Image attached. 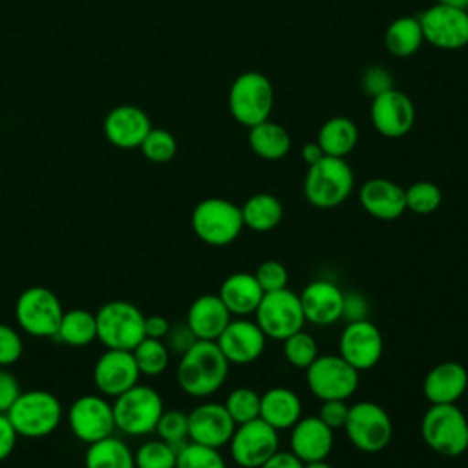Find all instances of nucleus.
<instances>
[{"instance_id":"f257e3e1","label":"nucleus","mask_w":468,"mask_h":468,"mask_svg":"<svg viewBox=\"0 0 468 468\" xmlns=\"http://www.w3.org/2000/svg\"><path fill=\"white\" fill-rule=\"evenodd\" d=\"M229 360L216 342L196 340L185 353H181L176 378L190 397L205 399L214 395L229 377Z\"/></svg>"},{"instance_id":"f03ea898","label":"nucleus","mask_w":468,"mask_h":468,"mask_svg":"<svg viewBox=\"0 0 468 468\" xmlns=\"http://www.w3.org/2000/svg\"><path fill=\"white\" fill-rule=\"evenodd\" d=\"M5 415L18 437L42 439L60 426L64 408L55 393L48 389H29L18 395Z\"/></svg>"},{"instance_id":"7ed1b4c3","label":"nucleus","mask_w":468,"mask_h":468,"mask_svg":"<svg viewBox=\"0 0 468 468\" xmlns=\"http://www.w3.org/2000/svg\"><path fill=\"white\" fill-rule=\"evenodd\" d=\"M420 435L431 452L459 457L468 450V419L457 404H430L420 420Z\"/></svg>"},{"instance_id":"20e7f679","label":"nucleus","mask_w":468,"mask_h":468,"mask_svg":"<svg viewBox=\"0 0 468 468\" xmlns=\"http://www.w3.org/2000/svg\"><path fill=\"white\" fill-rule=\"evenodd\" d=\"M115 431L128 437H144L155 431L165 411L163 397L146 384H135L113 399Z\"/></svg>"},{"instance_id":"39448f33","label":"nucleus","mask_w":468,"mask_h":468,"mask_svg":"<svg viewBox=\"0 0 468 468\" xmlns=\"http://www.w3.org/2000/svg\"><path fill=\"white\" fill-rule=\"evenodd\" d=\"M355 176L344 157L325 155L307 168L303 196L316 208H335L353 192Z\"/></svg>"},{"instance_id":"423d86ee","label":"nucleus","mask_w":468,"mask_h":468,"mask_svg":"<svg viewBox=\"0 0 468 468\" xmlns=\"http://www.w3.org/2000/svg\"><path fill=\"white\" fill-rule=\"evenodd\" d=\"M190 225L194 234L210 247L230 245L245 229L241 207L225 197L201 199L190 214Z\"/></svg>"},{"instance_id":"0eeeda50","label":"nucleus","mask_w":468,"mask_h":468,"mask_svg":"<svg viewBox=\"0 0 468 468\" xmlns=\"http://www.w3.org/2000/svg\"><path fill=\"white\" fill-rule=\"evenodd\" d=\"M62 314L58 296L44 285L24 289L15 300L16 327L33 338H55Z\"/></svg>"},{"instance_id":"6e6552de","label":"nucleus","mask_w":468,"mask_h":468,"mask_svg":"<svg viewBox=\"0 0 468 468\" xmlns=\"http://www.w3.org/2000/svg\"><path fill=\"white\" fill-rule=\"evenodd\" d=\"M144 316L128 300H110L95 313L97 340L110 349L132 351L144 338Z\"/></svg>"},{"instance_id":"1a4fd4ad","label":"nucleus","mask_w":468,"mask_h":468,"mask_svg":"<svg viewBox=\"0 0 468 468\" xmlns=\"http://www.w3.org/2000/svg\"><path fill=\"white\" fill-rule=\"evenodd\" d=\"M274 106L272 82L260 71L238 75L229 90L230 115L243 126L250 128L269 119Z\"/></svg>"},{"instance_id":"9d476101","label":"nucleus","mask_w":468,"mask_h":468,"mask_svg":"<svg viewBox=\"0 0 468 468\" xmlns=\"http://www.w3.org/2000/svg\"><path fill=\"white\" fill-rule=\"evenodd\" d=\"M344 430L349 442L364 453H378L386 450L393 437L389 413L371 400H360L349 406Z\"/></svg>"},{"instance_id":"9b49d317","label":"nucleus","mask_w":468,"mask_h":468,"mask_svg":"<svg viewBox=\"0 0 468 468\" xmlns=\"http://www.w3.org/2000/svg\"><path fill=\"white\" fill-rule=\"evenodd\" d=\"M69 431L86 446L115 433L113 406L101 393H86L77 397L64 411Z\"/></svg>"},{"instance_id":"f8f14e48","label":"nucleus","mask_w":468,"mask_h":468,"mask_svg":"<svg viewBox=\"0 0 468 468\" xmlns=\"http://www.w3.org/2000/svg\"><path fill=\"white\" fill-rule=\"evenodd\" d=\"M309 391L320 400H347L358 388V371L340 355H318L305 369Z\"/></svg>"},{"instance_id":"ddd939ff","label":"nucleus","mask_w":468,"mask_h":468,"mask_svg":"<svg viewBox=\"0 0 468 468\" xmlns=\"http://www.w3.org/2000/svg\"><path fill=\"white\" fill-rule=\"evenodd\" d=\"M254 314V322L260 325L265 336L272 340H285L287 336L302 331L305 325L300 296L287 287L265 292Z\"/></svg>"},{"instance_id":"4468645a","label":"nucleus","mask_w":468,"mask_h":468,"mask_svg":"<svg viewBox=\"0 0 468 468\" xmlns=\"http://www.w3.org/2000/svg\"><path fill=\"white\" fill-rule=\"evenodd\" d=\"M229 450L232 461L241 468H260L280 450L278 430L269 426L260 417L243 424H238Z\"/></svg>"},{"instance_id":"2eb2a0df","label":"nucleus","mask_w":468,"mask_h":468,"mask_svg":"<svg viewBox=\"0 0 468 468\" xmlns=\"http://www.w3.org/2000/svg\"><path fill=\"white\" fill-rule=\"evenodd\" d=\"M424 40L439 49H461L468 44V9L433 4L419 15Z\"/></svg>"},{"instance_id":"dca6fc26","label":"nucleus","mask_w":468,"mask_h":468,"mask_svg":"<svg viewBox=\"0 0 468 468\" xmlns=\"http://www.w3.org/2000/svg\"><path fill=\"white\" fill-rule=\"evenodd\" d=\"M139 377L141 373L132 351L110 347H104L97 356L91 373L97 393L108 399H115L133 388L139 382Z\"/></svg>"},{"instance_id":"f3484780","label":"nucleus","mask_w":468,"mask_h":468,"mask_svg":"<svg viewBox=\"0 0 468 468\" xmlns=\"http://www.w3.org/2000/svg\"><path fill=\"white\" fill-rule=\"evenodd\" d=\"M384 353V338L380 329L367 318L349 322L340 333L338 355L349 362L358 373L375 367Z\"/></svg>"},{"instance_id":"a211bd4d","label":"nucleus","mask_w":468,"mask_h":468,"mask_svg":"<svg viewBox=\"0 0 468 468\" xmlns=\"http://www.w3.org/2000/svg\"><path fill=\"white\" fill-rule=\"evenodd\" d=\"M369 113L375 130L388 139L406 135L415 124V106L411 99L395 88L375 97Z\"/></svg>"},{"instance_id":"6ab92c4d","label":"nucleus","mask_w":468,"mask_h":468,"mask_svg":"<svg viewBox=\"0 0 468 468\" xmlns=\"http://www.w3.org/2000/svg\"><path fill=\"white\" fill-rule=\"evenodd\" d=\"M236 422L221 402H203L188 413V441L221 450L229 444Z\"/></svg>"},{"instance_id":"aec40b11","label":"nucleus","mask_w":468,"mask_h":468,"mask_svg":"<svg viewBox=\"0 0 468 468\" xmlns=\"http://www.w3.org/2000/svg\"><path fill=\"white\" fill-rule=\"evenodd\" d=\"M265 333L260 325L247 318L230 320L223 333L218 336L216 344L229 360V364L247 366L256 362L265 349Z\"/></svg>"},{"instance_id":"412c9836","label":"nucleus","mask_w":468,"mask_h":468,"mask_svg":"<svg viewBox=\"0 0 468 468\" xmlns=\"http://www.w3.org/2000/svg\"><path fill=\"white\" fill-rule=\"evenodd\" d=\"M150 130L152 122L148 113L133 104H119L112 108L102 121L104 137L119 150L139 148Z\"/></svg>"},{"instance_id":"4be33fe9","label":"nucleus","mask_w":468,"mask_h":468,"mask_svg":"<svg viewBox=\"0 0 468 468\" xmlns=\"http://www.w3.org/2000/svg\"><path fill=\"white\" fill-rule=\"evenodd\" d=\"M305 322L314 325H331L342 320L344 291L329 280L309 282L298 294Z\"/></svg>"},{"instance_id":"5701e85b","label":"nucleus","mask_w":468,"mask_h":468,"mask_svg":"<svg viewBox=\"0 0 468 468\" xmlns=\"http://www.w3.org/2000/svg\"><path fill=\"white\" fill-rule=\"evenodd\" d=\"M333 430L316 415L300 417V420L291 428V453H294L302 463L324 461L333 450Z\"/></svg>"},{"instance_id":"b1692460","label":"nucleus","mask_w":468,"mask_h":468,"mask_svg":"<svg viewBox=\"0 0 468 468\" xmlns=\"http://www.w3.org/2000/svg\"><path fill=\"white\" fill-rule=\"evenodd\" d=\"M358 197L362 208L382 221H393L406 212L404 188L386 177H371L364 181Z\"/></svg>"},{"instance_id":"393cba45","label":"nucleus","mask_w":468,"mask_h":468,"mask_svg":"<svg viewBox=\"0 0 468 468\" xmlns=\"http://www.w3.org/2000/svg\"><path fill=\"white\" fill-rule=\"evenodd\" d=\"M468 388V371L455 360L433 366L422 382V393L430 404H457Z\"/></svg>"},{"instance_id":"a878e982","label":"nucleus","mask_w":468,"mask_h":468,"mask_svg":"<svg viewBox=\"0 0 468 468\" xmlns=\"http://www.w3.org/2000/svg\"><path fill=\"white\" fill-rule=\"evenodd\" d=\"M230 320L232 314L218 294H201L190 303L185 324L197 340L216 342Z\"/></svg>"},{"instance_id":"bb28decb","label":"nucleus","mask_w":468,"mask_h":468,"mask_svg":"<svg viewBox=\"0 0 468 468\" xmlns=\"http://www.w3.org/2000/svg\"><path fill=\"white\" fill-rule=\"evenodd\" d=\"M263 294L265 292L252 272H232L221 282L218 291V296L232 316L252 314L258 309Z\"/></svg>"},{"instance_id":"cd10ccee","label":"nucleus","mask_w":468,"mask_h":468,"mask_svg":"<svg viewBox=\"0 0 468 468\" xmlns=\"http://www.w3.org/2000/svg\"><path fill=\"white\" fill-rule=\"evenodd\" d=\"M302 417L300 397L283 386H274L261 395L260 419L274 430H291Z\"/></svg>"},{"instance_id":"c85d7f7f","label":"nucleus","mask_w":468,"mask_h":468,"mask_svg":"<svg viewBox=\"0 0 468 468\" xmlns=\"http://www.w3.org/2000/svg\"><path fill=\"white\" fill-rule=\"evenodd\" d=\"M249 146L250 150L267 161H278L285 157L291 150V135L289 132L272 121H263L249 128Z\"/></svg>"},{"instance_id":"c756f323","label":"nucleus","mask_w":468,"mask_h":468,"mask_svg":"<svg viewBox=\"0 0 468 468\" xmlns=\"http://www.w3.org/2000/svg\"><path fill=\"white\" fill-rule=\"evenodd\" d=\"M316 143L322 146L325 155L346 159L358 143V128L349 117L335 115L320 126Z\"/></svg>"},{"instance_id":"7c9ffc66","label":"nucleus","mask_w":468,"mask_h":468,"mask_svg":"<svg viewBox=\"0 0 468 468\" xmlns=\"http://www.w3.org/2000/svg\"><path fill=\"white\" fill-rule=\"evenodd\" d=\"M241 218L245 229L254 232H271L283 218V205L276 196L258 192L241 205Z\"/></svg>"},{"instance_id":"2f4dec72","label":"nucleus","mask_w":468,"mask_h":468,"mask_svg":"<svg viewBox=\"0 0 468 468\" xmlns=\"http://www.w3.org/2000/svg\"><path fill=\"white\" fill-rule=\"evenodd\" d=\"M84 468H135L132 448L115 433L88 444Z\"/></svg>"},{"instance_id":"473e14b6","label":"nucleus","mask_w":468,"mask_h":468,"mask_svg":"<svg viewBox=\"0 0 468 468\" xmlns=\"http://www.w3.org/2000/svg\"><path fill=\"white\" fill-rule=\"evenodd\" d=\"M55 338L69 347L90 346L91 342L97 340L95 313L82 307L64 311Z\"/></svg>"},{"instance_id":"72a5a7b5","label":"nucleus","mask_w":468,"mask_h":468,"mask_svg":"<svg viewBox=\"0 0 468 468\" xmlns=\"http://www.w3.org/2000/svg\"><path fill=\"white\" fill-rule=\"evenodd\" d=\"M424 42L422 27L419 16H399L395 18L384 33L386 49L399 58L413 55Z\"/></svg>"},{"instance_id":"f704fd0d","label":"nucleus","mask_w":468,"mask_h":468,"mask_svg":"<svg viewBox=\"0 0 468 468\" xmlns=\"http://www.w3.org/2000/svg\"><path fill=\"white\" fill-rule=\"evenodd\" d=\"M132 355L141 375L159 377L166 371L170 364V349L165 340L144 336L133 349Z\"/></svg>"},{"instance_id":"c9c22d12","label":"nucleus","mask_w":468,"mask_h":468,"mask_svg":"<svg viewBox=\"0 0 468 468\" xmlns=\"http://www.w3.org/2000/svg\"><path fill=\"white\" fill-rule=\"evenodd\" d=\"M177 450L157 439L144 441L133 452L135 468H176Z\"/></svg>"},{"instance_id":"e433bc0d","label":"nucleus","mask_w":468,"mask_h":468,"mask_svg":"<svg viewBox=\"0 0 468 468\" xmlns=\"http://www.w3.org/2000/svg\"><path fill=\"white\" fill-rule=\"evenodd\" d=\"M260 400H261V395L256 393L252 388L239 386L227 395L223 406L227 408L229 415L238 426L260 417Z\"/></svg>"},{"instance_id":"4c0bfd02","label":"nucleus","mask_w":468,"mask_h":468,"mask_svg":"<svg viewBox=\"0 0 468 468\" xmlns=\"http://www.w3.org/2000/svg\"><path fill=\"white\" fill-rule=\"evenodd\" d=\"M406 192V210H411L419 216H428L435 212L442 203L441 188L431 181H417L411 183Z\"/></svg>"},{"instance_id":"58836bf2","label":"nucleus","mask_w":468,"mask_h":468,"mask_svg":"<svg viewBox=\"0 0 468 468\" xmlns=\"http://www.w3.org/2000/svg\"><path fill=\"white\" fill-rule=\"evenodd\" d=\"M176 468H227V463L218 448L188 441L177 450Z\"/></svg>"},{"instance_id":"ea45409f","label":"nucleus","mask_w":468,"mask_h":468,"mask_svg":"<svg viewBox=\"0 0 468 468\" xmlns=\"http://www.w3.org/2000/svg\"><path fill=\"white\" fill-rule=\"evenodd\" d=\"M139 150L150 163L163 165V163L172 161L174 155L177 154V141L172 132H168L165 128L152 126V130L141 143Z\"/></svg>"},{"instance_id":"a19ab883","label":"nucleus","mask_w":468,"mask_h":468,"mask_svg":"<svg viewBox=\"0 0 468 468\" xmlns=\"http://www.w3.org/2000/svg\"><path fill=\"white\" fill-rule=\"evenodd\" d=\"M283 342V356L296 369H307L318 356V346L313 335L303 329L287 336Z\"/></svg>"},{"instance_id":"79ce46f5","label":"nucleus","mask_w":468,"mask_h":468,"mask_svg":"<svg viewBox=\"0 0 468 468\" xmlns=\"http://www.w3.org/2000/svg\"><path fill=\"white\" fill-rule=\"evenodd\" d=\"M154 433H157L161 441L179 450L188 442V413L181 410H165Z\"/></svg>"},{"instance_id":"37998d69","label":"nucleus","mask_w":468,"mask_h":468,"mask_svg":"<svg viewBox=\"0 0 468 468\" xmlns=\"http://www.w3.org/2000/svg\"><path fill=\"white\" fill-rule=\"evenodd\" d=\"M263 289V292H272L285 289L289 283V271L282 261L267 260L258 265V269L252 272Z\"/></svg>"},{"instance_id":"c03bdc74","label":"nucleus","mask_w":468,"mask_h":468,"mask_svg":"<svg viewBox=\"0 0 468 468\" xmlns=\"http://www.w3.org/2000/svg\"><path fill=\"white\" fill-rule=\"evenodd\" d=\"M24 340L15 325L0 322V367H9L20 360Z\"/></svg>"},{"instance_id":"a18cd8bd","label":"nucleus","mask_w":468,"mask_h":468,"mask_svg":"<svg viewBox=\"0 0 468 468\" xmlns=\"http://www.w3.org/2000/svg\"><path fill=\"white\" fill-rule=\"evenodd\" d=\"M360 86H362V91L366 95H369L371 99H375V97L386 93L388 90L395 88L391 71L384 66H378V64H373V66H369L362 71Z\"/></svg>"},{"instance_id":"49530a36","label":"nucleus","mask_w":468,"mask_h":468,"mask_svg":"<svg viewBox=\"0 0 468 468\" xmlns=\"http://www.w3.org/2000/svg\"><path fill=\"white\" fill-rule=\"evenodd\" d=\"M369 316V302L362 292L356 291H347L344 292V307H342V318L346 322H358V320H367Z\"/></svg>"},{"instance_id":"de8ad7c7","label":"nucleus","mask_w":468,"mask_h":468,"mask_svg":"<svg viewBox=\"0 0 468 468\" xmlns=\"http://www.w3.org/2000/svg\"><path fill=\"white\" fill-rule=\"evenodd\" d=\"M347 413H349V406L346 404V400H322L318 417L331 430H338V428H344Z\"/></svg>"},{"instance_id":"09e8293b","label":"nucleus","mask_w":468,"mask_h":468,"mask_svg":"<svg viewBox=\"0 0 468 468\" xmlns=\"http://www.w3.org/2000/svg\"><path fill=\"white\" fill-rule=\"evenodd\" d=\"M20 393L18 378L7 367H0V413H7Z\"/></svg>"},{"instance_id":"8fccbe9b","label":"nucleus","mask_w":468,"mask_h":468,"mask_svg":"<svg viewBox=\"0 0 468 468\" xmlns=\"http://www.w3.org/2000/svg\"><path fill=\"white\" fill-rule=\"evenodd\" d=\"M197 338L192 335V331L186 327V324H181L177 327L170 325L168 335L165 336V344L168 346L170 351H177L179 355L185 353Z\"/></svg>"},{"instance_id":"3c124183","label":"nucleus","mask_w":468,"mask_h":468,"mask_svg":"<svg viewBox=\"0 0 468 468\" xmlns=\"http://www.w3.org/2000/svg\"><path fill=\"white\" fill-rule=\"evenodd\" d=\"M18 441V433L15 431L9 417L5 413H0V461H5Z\"/></svg>"},{"instance_id":"603ef678","label":"nucleus","mask_w":468,"mask_h":468,"mask_svg":"<svg viewBox=\"0 0 468 468\" xmlns=\"http://www.w3.org/2000/svg\"><path fill=\"white\" fill-rule=\"evenodd\" d=\"M170 322L163 314H148L144 316V336L165 340L170 331Z\"/></svg>"},{"instance_id":"864d4df0","label":"nucleus","mask_w":468,"mask_h":468,"mask_svg":"<svg viewBox=\"0 0 468 468\" xmlns=\"http://www.w3.org/2000/svg\"><path fill=\"white\" fill-rule=\"evenodd\" d=\"M260 468H303V463L291 452L278 450L269 461H265Z\"/></svg>"},{"instance_id":"5fc2aeb1","label":"nucleus","mask_w":468,"mask_h":468,"mask_svg":"<svg viewBox=\"0 0 468 468\" xmlns=\"http://www.w3.org/2000/svg\"><path fill=\"white\" fill-rule=\"evenodd\" d=\"M302 157L307 163V166H311V165L318 163L322 157H325V154H324L322 146L316 141H311V143H305L302 146Z\"/></svg>"},{"instance_id":"6e6d98bb","label":"nucleus","mask_w":468,"mask_h":468,"mask_svg":"<svg viewBox=\"0 0 468 468\" xmlns=\"http://www.w3.org/2000/svg\"><path fill=\"white\" fill-rule=\"evenodd\" d=\"M437 4H444V5H453V7L468 9V0H437Z\"/></svg>"},{"instance_id":"4d7b16f0","label":"nucleus","mask_w":468,"mask_h":468,"mask_svg":"<svg viewBox=\"0 0 468 468\" xmlns=\"http://www.w3.org/2000/svg\"><path fill=\"white\" fill-rule=\"evenodd\" d=\"M303 468H333L325 459L324 461H313V463H303Z\"/></svg>"}]
</instances>
